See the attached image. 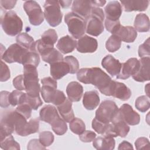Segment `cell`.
<instances>
[{"label": "cell", "instance_id": "cell-11", "mask_svg": "<svg viewBox=\"0 0 150 150\" xmlns=\"http://www.w3.org/2000/svg\"><path fill=\"white\" fill-rule=\"evenodd\" d=\"M98 47L97 40L94 38L84 35L79 39L76 49L80 53H94Z\"/></svg>", "mask_w": 150, "mask_h": 150}, {"label": "cell", "instance_id": "cell-18", "mask_svg": "<svg viewBox=\"0 0 150 150\" xmlns=\"http://www.w3.org/2000/svg\"><path fill=\"white\" fill-rule=\"evenodd\" d=\"M60 117L56 108L50 104L43 106L39 112L40 120L50 125L54 123Z\"/></svg>", "mask_w": 150, "mask_h": 150}, {"label": "cell", "instance_id": "cell-5", "mask_svg": "<svg viewBox=\"0 0 150 150\" xmlns=\"http://www.w3.org/2000/svg\"><path fill=\"white\" fill-rule=\"evenodd\" d=\"M64 21L68 30L74 39H79L86 30V21L73 12H69L64 16Z\"/></svg>", "mask_w": 150, "mask_h": 150}, {"label": "cell", "instance_id": "cell-29", "mask_svg": "<svg viewBox=\"0 0 150 150\" xmlns=\"http://www.w3.org/2000/svg\"><path fill=\"white\" fill-rule=\"evenodd\" d=\"M134 29L139 32H147L149 30V19L148 16L143 13L137 14L134 21Z\"/></svg>", "mask_w": 150, "mask_h": 150}, {"label": "cell", "instance_id": "cell-2", "mask_svg": "<svg viewBox=\"0 0 150 150\" xmlns=\"http://www.w3.org/2000/svg\"><path fill=\"white\" fill-rule=\"evenodd\" d=\"M23 76L26 93L32 97L39 96V92L41 88L39 83L36 67L30 64L24 65Z\"/></svg>", "mask_w": 150, "mask_h": 150}, {"label": "cell", "instance_id": "cell-27", "mask_svg": "<svg viewBox=\"0 0 150 150\" xmlns=\"http://www.w3.org/2000/svg\"><path fill=\"white\" fill-rule=\"evenodd\" d=\"M57 110L62 118L67 122H70L74 118V114L72 109L71 101L67 98L60 105L57 106Z\"/></svg>", "mask_w": 150, "mask_h": 150}, {"label": "cell", "instance_id": "cell-42", "mask_svg": "<svg viewBox=\"0 0 150 150\" xmlns=\"http://www.w3.org/2000/svg\"><path fill=\"white\" fill-rule=\"evenodd\" d=\"M63 60L66 62L70 67V74H74L79 70V63L77 59L73 56H66Z\"/></svg>", "mask_w": 150, "mask_h": 150}, {"label": "cell", "instance_id": "cell-41", "mask_svg": "<svg viewBox=\"0 0 150 150\" xmlns=\"http://www.w3.org/2000/svg\"><path fill=\"white\" fill-rule=\"evenodd\" d=\"M54 135L49 131H43L39 133V141L45 147L49 146L54 141Z\"/></svg>", "mask_w": 150, "mask_h": 150}, {"label": "cell", "instance_id": "cell-8", "mask_svg": "<svg viewBox=\"0 0 150 150\" xmlns=\"http://www.w3.org/2000/svg\"><path fill=\"white\" fill-rule=\"evenodd\" d=\"M28 51L19 44L13 43L1 53V59L8 63L16 62L22 64L24 57Z\"/></svg>", "mask_w": 150, "mask_h": 150}, {"label": "cell", "instance_id": "cell-57", "mask_svg": "<svg viewBox=\"0 0 150 150\" xmlns=\"http://www.w3.org/2000/svg\"><path fill=\"white\" fill-rule=\"evenodd\" d=\"M127 149H133V147H132L131 144H130L129 142H128L126 141H124L121 143H120L119 145V146L118 148V149H119V150Z\"/></svg>", "mask_w": 150, "mask_h": 150}, {"label": "cell", "instance_id": "cell-21", "mask_svg": "<svg viewBox=\"0 0 150 150\" xmlns=\"http://www.w3.org/2000/svg\"><path fill=\"white\" fill-rule=\"evenodd\" d=\"M66 93L68 98L71 101L78 102L82 97L83 87L77 81H71L67 86Z\"/></svg>", "mask_w": 150, "mask_h": 150}, {"label": "cell", "instance_id": "cell-50", "mask_svg": "<svg viewBox=\"0 0 150 150\" xmlns=\"http://www.w3.org/2000/svg\"><path fill=\"white\" fill-rule=\"evenodd\" d=\"M13 86L18 90H25L24 76L22 74H20L16 76L13 80Z\"/></svg>", "mask_w": 150, "mask_h": 150}, {"label": "cell", "instance_id": "cell-52", "mask_svg": "<svg viewBox=\"0 0 150 150\" xmlns=\"http://www.w3.org/2000/svg\"><path fill=\"white\" fill-rule=\"evenodd\" d=\"M66 97L64 93L62 91L57 90L56 93L55 94V96L52 103L56 106H58L61 104H62L66 100Z\"/></svg>", "mask_w": 150, "mask_h": 150}, {"label": "cell", "instance_id": "cell-58", "mask_svg": "<svg viewBox=\"0 0 150 150\" xmlns=\"http://www.w3.org/2000/svg\"><path fill=\"white\" fill-rule=\"evenodd\" d=\"M105 3V1H91L93 7L98 8L99 6H103Z\"/></svg>", "mask_w": 150, "mask_h": 150}, {"label": "cell", "instance_id": "cell-24", "mask_svg": "<svg viewBox=\"0 0 150 150\" xmlns=\"http://www.w3.org/2000/svg\"><path fill=\"white\" fill-rule=\"evenodd\" d=\"M77 41L69 35L61 38L57 45L56 47L63 54L72 52L77 46Z\"/></svg>", "mask_w": 150, "mask_h": 150}, {"label": "cell", "instance_id": "cell-34", "mask_svg": "<svg viewBox=\"0 0 150 150\" xmlns=\"http://www.w3.org/2000/svg\"><path fill=\"white\" fill-rule=\"evenodd\" d=\"M40 63V57L39 53L36 51H28L25 54L22 64H30L38 67Z\"/></svg>", "mask_w": 150, "mask_h": 150}, {"label": "cell", "instance_id": "cell-6", "mask_svg": "<svg viewBox=\"0 0 150 150\" xmlns=\"http://www.w3.org/2000/svg\"><path fill=\"white\" fill-rule=\"evenodd\" d=\"M118 111L115 103L110 100H105L101 102L96 111L95 118L104 124L111 122Z\"/></svg>", "mask_w": 150, "mask_h": 150}, {"label": "cell", "instance_id": "cell-10", "mask_svg": "<svg viewBox=\"0 0 150 150\" xmlns=\"http://www.w3.org/2000/svg\"><path fill=\"white\" fill-rule=\"evenodd\" d=\"M139 65V62L137 58L133 57L129 59L125 63H122L120 72L117 76V79L122 80L128 79L137 71Z\"/></svg>", "mask_w": 150, "mask_h": 150}, {"label": "cell", "instance_id": "cell-4", "mask_svg": "<svg viewBox=\"0 0 150 150\" xmlns=\"http://www.w3.org/2000/svg\"><path fill=\"white\" fill-rule=\"evenodd\" d=\"M104 13L102 9L92 7L91 14L86 21V33L94 36H98L104 31L103 21Z\"/></svg>", "mask_w": 150, "mask_h": 150}, {"label": "cell", "instance_id": "cell-26", "mask_svg": "<svg viewBox=\"0 0 150 150\" xmlns=\"http://www.w3.org/2000/svg\"><path fill=\"white\" fill-rule=\"evenodd\" d=\"M100 103V97L97 91L91 90L86 91L83 96V104L87 110L95 109Z\"/></svg>", "mask_w": 150, "mask_h": 150}, {"label": "cell", "instance_id": "cell-3", "mask_svg": "<svg viewBox=\"0 0 150 150\" xmlns=\"http://www.w3.org/2000/svg\"><path fill=\"white\" fill-rule=\"evenodd\" d=\"M1 23L5 33L11 36L19 34L23 28L22 21L13 11L5 12L1 16Z\"/></svg>", "mask_w": 150, "mask_h": 150}, {"label": "cell", "instance_id": "cell-31", "mask_svg": "<svg viewBox=\"0 0 150 150\" xmlns=\"http://www.w3.org/2000/svg\"><path fill=\"white\" fill-rule=\"evenodd\" d=\"M41 57L45 62L48 63L50 64L56 62L63 61L64 59L63 54L54 47L41 56Z\"/></svg>", "mask_w": 150, "mask_h": 150}, {"label": "cell", "instance_id": "cell-39", "mask_svg": "<svg viewBox=\"0 0 150 150\" xmlns=\"http://www.w3.org/2000/svg\"><path fill=\"white\" fill-rule=\"evenodd\" d=\"M50 125L54 132L58 135H62L67 131V124L66 121L61 117L59 118Z\"/></svg>", "mask_w": 150, "mask_h": 150}, {"label": "cell", "instance_id": "cell-43", "mask_svg": "<svg viewBox=\"0 0 150 150\" xmlns=\"http://www.w3.org/2000/svg\"><path fill=\"white\" fill-rule=\"evenodd\" d=\"M25 102L27 103L31 107V108L34 110H37L43 104V102L41 98H40V96L32 97L28 95L27 93L26 94V98H25Z\"/></svg>", "mask_w": 150, "mask_h": 150}, {"label": "cell", "instance_id": "cell-15", "mask_svg": "<svg viewBox=\"0 0 150 150\" xmlns=\"http://www.w3.org/2000/svg\"><path fill=\"white\" fill-rule=\"evenodd\" d=\"M101 65L111 76L114 77L120 73L122 63L112 55L108 54L103 59Z\"/></svg>", "mask_w": 150, "mask_h": 150}, {"label": "cell", "instance_id": "cell-16", "mask_svg": "<svg viewBox=\"0 0 150 150\" xmlns=\"http://www.w3.org/2000/svg\"><path fill=\"white\" fill-rule=\"evenodd\" d=\"M122 11L121 5L118 1H111L108 3L104 9L105 19L114 22L118 21Z\"/></svg>", "mask_w": 150, "mask_h": 150}, {"label": "cell", "instance_id": "cell-36", "mask_svg": "<svg viewBox=\"0 0 150 150\" xmlns=\"http://www.w3.org/2000/svg\"><path fill=\"white\" fill-rule=\"evenodd\" d=\"M121 45V40L120 38L115 35H112L106 41L105 47L110 52H115L118 50Z\"/></svg>", "mask_w": 150, "mask_h": 150}, {"label": "cell", "instance_id": "cell-25", "mask_svg": "<svg viewBox=\"0 0 150 150\" xmlns=\"http://www.w3.org/2000/svg\"><path fill=\"white\" fill-rule=\"evenodd\" d=\"M115 142L111 136L98 137L93 141V145L98 150H112L115 148Z\"/></svg>", "mask_w": 150, "mask_h": 150}, {"label": "cell", "instance_id": "cell-13", "mask_svg": "<svg viewBox=\"0 0 150 150\" xmlns=\"http://www.w3.org/2000/svg\"><path fill=\"white\" fill-rule=\"evenodd\" d=\"M137 71L132 76L133 79L138 82H144L149 80V56L141 57Z\"/></svg>", "mask_w": 150, "mask_h": 150}, {"label": "cell", "instance_id": "cell-23", "mask_svg": "<svg viewBox=\"0 0 150 150\" xmlns=\"http://www.w3.org/2000/svg\"><path fill=\"white\" fill-rule=\"evenodd\" d=\"M70 73V67L64 60L50 64V74L55 80H59Z\"/></svg>", "mask_w": 150, "mask_h": 150}, {"label": "cell", "instance_id": "cell-19", "mask_svg": "<svg viewBox=\"0 0 150 150\" xmlns=\"http://www.w3.org/2000/svg\"><path fill=\"white\" fill-rule=\"evenodd\" d=\"M111 123L113 125L114 132L116 137L120 136L124 138L127 135L130 128L128 124L122 119L119 111V108L117 113L112 120Z\"/></svg>", "mask_w": 150, "mask_h": 150}, {"label": "cell", "instance_id": "cell-40", "mask_svg": "<svg viewBox=\"0 0 150 150\" xmlns=\"http://www.w3.org/2000/svg\"><path fill=\"white\" fill-rule=\"evenodd\" d=\"M150 107V101L149 97L145 96L138 97L135 100V107L141 112H146Z\"/></svg>", "mask_w": 150, "mask_h": 150}, {"label": "cell", "instance_id": "cell-45", "mask_svg": "<svg viewBox=\"0 0 150 150\" xmlns=\"http://www.w3.org/2000/svg\"><path fill=\"white\" fill-rule=\"evenodd\" d=\"M110 124V123H109ZM109 124H104L101 122L98 121L95 118L92 121V128L98 134L104 135L107 130Z\"/></svg>", "mask_w": 150, "mask_h": 150}, {"label": "cell", "instance_id": "cell-55", "mask_svg": "<svg viewBox=\"0 0 150 150\" xmlns=\"http://www.w3.org/2000/svg\"><path fill=\"white\" fill-rule=\"evenodd\" d=\"M16 1H13V0H9V1H6V0H1L0 1V4L1 7L5 9H11L15 6L16 4Z\"/></svg>", "mask_w": 150, "mask_h": 150}, {"label": "cell", "instance_id": "cell-49", "mask_svg": "<svg viewBox=\"0 0 150 150\" xmlns=\"http://www.w3.org/2000/svg\"><path fill=\"white\" fill-rule=\"evenodd\" d=\"M1 81H6L10 78V70L8 66L1 61Z\"/></svg>", "mask_w": 150, "mask_h": 150}, {"label": "cell", "instance_id": "cell-47", "mask_svg": "<svg viewBox=\"0 0 150 150\" xmlns=\"http://www.w3.org/2000/svg\"><path fill=\"white\" fill-rule=\"evenodd\" d=\"M149 38H148L138 48V55L140 57L149 56Z\"/></svg>", "mask_w": 150, "mask_h": 150}, {"label": "cell", "instance_id": "cell-1", "mask_svg": "<svg viewBox=\"0 0 150 150\" xmlns=\"http://www.w3.org/2000/svg\"><path fill=\"white\" fill-rule=\"evenodd\" d=\"M77 78L83 83L93 84L102 94L111 96L114 80L100 68H82L77 71Z\"/></svg>", "mask_w": 150, "mask_h": 150}, {"label": "cell", "instance_id": "cell-38", "mask_svg": "<svg viewBox=\"0 0 150 150\" xmlns=\"http://www.w3.org/2000/svg\"><path fill=\"white\" fill-rule=\"evenodd\" d=\"M1 148L3 149H20V145L15 141L12 135L6 137L2 141H1Z\"/></svg>", "mask_w": 150, "mask_h": 150}, {"label": "cell", "instance_id": "cell-53", "mask_svg": "<svg viewBox=\"0 0 150 150\" xmlns=\"http://www.w3.org/2000/svg\"><path fill=\"white\" fill-rule=\"evenodd\" d=\"M10 93L7 91H2L0 94V104L2 108H7L9 106V95Z\"/></svg>", "mask_w": 150, "mask_h": 150}, {"label": "cell", "instance_id": "cell-32", "mask_svg": "<svg viewBox=\"0 0 150 150\" xmlns=\"http://www.w3.org/2000/svg\"><path fill=\"white\" fill-rule=\"evenodd\" d=\"M56 91L57 87L50 85H43L40 89V93L45 102L52 103L56 93Z\"/></svg>", "mask_w": 150, "mask_h": 150}, {"label": "cell", "instance_id": "cell-54", "mask_svg": "<svg viewBox=\"0 0 150 150\" xmlns=\"http://www.w3.org/2000/svg\"><path fill=\"white\" fill-rule=\"evenodd\" d=\"M28 149H45L46 148L44 146L40 141L37 139H31L28 144Z\"/></svg>", "mask_w": 150, "mask_h": 150}, {"label": "cell", "instance_id": "cell-51", "mask_svg": "<svg viewBox=\"0 0 150 150\" xmlns=\"http://www.w3.org/2000/svg\"><path fill=\"white\" fill-rule=\"evenodd\" d=\"M135 145L137 149H149V142L148 139L145 137H139L135 142Z\"/></svg>", "mask_w": 150, "mask_h": 150}, {"label": "cell", "instance_id": "cell-48", "mask_svg": "<svg viewBox=\"0 0 150 150\" xmlns=\"http://www.w3.org/2000/svg\"><path fill=\"white\" fill-rule=\"evenodd\" d=\"M96 137V134L91 131H84L79 135V139L83 142H90Z\"/></svg>", "mask_w": 150, "mask_h": 150}, {"label": "cell", "instance_id": "cell-56", "mask_svg": "<svg viewBox=\"0 0 150 150\" xmlns=\"http://www.w3.org/2000/svg\"><path fill=\"white\" fill-rule=\"evenodd\" d=\"M41 83L43 85H50L57 87V83L56 80L50 77H47L41 79Z\"/></svg>", "mask_w": 150, "mask_h": 150}, {"label": "cell", "instance_id": "cell-20", "mask_svg": "<svg viewBox=\"0 0 150 150\" xmlns=\"http://www.w3.org/2000/svg\"><path fill=\"white\" fill-rule=\"evenodd\" d=\"M125 12L145 11L148 7L149 1L148 0L121 1Z\"/></svg>", "mask_w": 150, "mask_h": 150}, {"label": "cell", "instance_id": "cell-37", "mask_svg": "<svg viewBox=\"0 0 150 150\" xmlns=\"http://www.w3.org/2000/svg\"><path fill=\"white\" fill-rule=\"evenodd\" d=\"M70 129L75 134L80 135L86 130V125L82 120L74 118L70 122Z\"/></svg>", "mask_w": 150, "mask_h": 150}, {"label": "cell", "instance_id": "cell-12", "mask_svg": "<svg viewBox=\"0 0 150 150\" xmlns=\"http://www.w3.org/2000/svg\"><path fill=\"white\" fill-rule=\"evenodd\" d=\"M121 117L122 119L128 125H135L140 122V115L132 107L128 104H124L119 108Z\"/></svg>", "mask_w": 150, "mask_h": 150}, {"label": "cell", "instance_id": "cell-46", "mask_svg": "<svg viewBox=\"0 0 150 150\" xmlns=\"http://www.w3.org/2000/svg\"><path fill=\"white\" fill-rule=\"evenodd\" d=\"M121 26L120 20L117 21H110L108 20H105V27L106 30L110 32L112 35H114Z\"/></svg>", "mask_w": 150, "mask_h": 150}, {"label": "cell", "instance_id": "cell-7", "mask_svg": "<svg viewBox=\"0 0 150 150\" xmlns=\"http://www.w3.org/2000/svg\"><path fill=\"white\" fill-rule=\"evenodd\" d=\"M43 7L44 16L49 25L52 27L58 26L62 22L63 16L59 1H46Z\"/></svg>", "mask_w": 150, "mask_h": 150}, {"label": "cell", "instance_id": "cell-22", "mask_svg": "<svg viewBox=\"0 0 150 150\" xmlns=\"http://www.w3.org/2000/svg\"><path fill=\"white\" fill-rule=\"evenodd\" d=\"M114 35L117 36L121 41L126 43H132L137 38V32L132 26L121 25Z\"/></svg>", "mask_w": 150, "mask_h": 150}, {"label": "cell", "instance_id": "cell-9", "mask_svg": "<svg viewBox=\"0 0 150 150\" xmlns=\"http://www.w3.org/2000/svg\"><path fill=\"white\" fill-rule=\"evenodd\" d=\"M23 9L29 17L31 25H40L44 21V13L39 4L35 1H27L23 4Z\"/></svg>", "mask_w": 150, "mask_h": 150}, {"label": "cell", "instance_id": "cell-59", "mask_svg": "<svg viewBox=\"0 0 150 150\" xmlns=\"http://www.w3.org/2000/svg\"><path fill=\"white\" fill-rule=\"evenodd\" d=\"M59 2L60 4V5L62 6V8H66L70 6L72 1L71 0L70 1H59Z\"/></svg>", "mask_w": 150, "mask_h": 150}, {"label": "cell", "instance_id": "cell-44", "mask_svg": "<svg viewBox=\"0 0 150 150\" xmlns=\"http://www.w3.org/2000/svg\"><path fill=\"white\" fill-rule=\"evenodd\" d=\"M32 110L31 107L27 103L25 102L18 105L15 110L28 120L31 116Z\"/></svg>", "mask_w": 150, "mask_h": 150}, {"label": "cell", "instance_id": "cell-28", "mask_svg": "<svg viewBox=\"0 0 150 150\" xmlns=\"http://www.w3.org/2000/svg\"><path fill=\"white\" fill-rule=\"evenodd\" d=\"M18 44L29 51H36V42L32 36L28 33L23 32L19 33L16 38Z\"/></svg>", "mask_w": 150, "mask_h": 150}, {"label": "cell", "instance_id": "cell-14", "mask_svg": "<svg viewBox=\"0 0 150 150\" xmlns=\"http://www.w3.org/2000/svg\"><path fill=\"white\" fill-rule=\"evenodd\" d=\"M92 7L91 1H74L71 11L86 21L90 16Z\"/></svg>", "mask_w": 150, "mask_h": 150}, {"label": "cell", "instance_id": "cell-33", "mask_svg": "<svg viewBox=\"0 0 150 150\" xmlns=\"http://www.w3.org/2000/svg\"><path fill=\"white\" fill-rule=\"evenodd\" d=\"M26 94L19 90H13L9 95V101L10 105L15 107L18 105L25 101Z\"/></svg>", "mask_w": 150, "mask_h": 150}, {"label": "cell", "instance_id": "cell-35", "mask_svg": "<svg viewBox=\"0 0 150 150\" xmlns=\"http://www.w3.org/2000/svg\"><path fill=\"white\" fill-rule=\"evenodd\" d=\"M39 120L38 118H33L27 122L25 127L22 137H26L28 135L36 133L39 131Z\"/></svg>", "mask_w": 150, "mask_h": 150}, {"label": "cell", "instance_id": "cell-30", "mask_svg": "<svg viewBox=\"0 0 150 150\" xmlns=\"http://www.w3.org/2000/svg\"><path fill=\"white\" fill-rule=\"evenodd\" d=\"M57 34L54 29H49L45 31L41 36L39 41L45 46L53 47L54 44L57 40Z\"/></svg>", "mask_w": 150, "mask_h": 150}, {"label": "cell", "instance_id": "cell-17", "mask_svg": "<svg viewBox=\"0 0 150 150\" xmlns=\"http://www.w3.org/2000/svg\"><path fill=\"white\" fill-rule=\"evenodd\" d=\"M131 90L123 83L113 81L111 96L122 101L128 100L131 96Z\"/></svg>", "mask_w": 150, "mask_h": 150}]
</instances>
